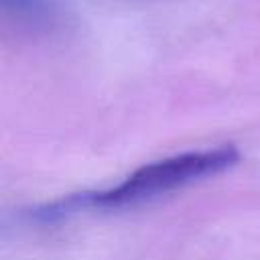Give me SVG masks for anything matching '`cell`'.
Returning <instances> with one entry per match:
<instances>
[{"label":"cell","instance_id":"6da1fadb","mask_svg":"<svg viewBox=\"0 0 260 260\" xmlns=\"http://www.w3.org/2000/svg\"><path fill=\"white\" fill-rule=\"evenodd\" d=\"M236 160L238 150L234 146H217L207 150L175 154L136 169L118 187L95 193V197H91V203L104 207H118L140 199H148L158 193H167L171 189L193 183L197 179L217 175L223 169L232 167Z\"/></svg>","mask_w":260,"mask_h":260}]
</instances>
